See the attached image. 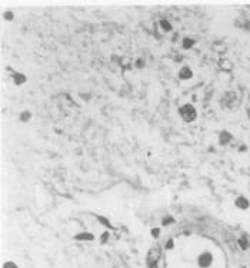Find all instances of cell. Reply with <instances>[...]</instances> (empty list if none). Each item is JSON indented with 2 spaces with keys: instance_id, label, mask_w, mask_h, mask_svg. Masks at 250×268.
<instances>
[{
  "instance_id": "2",
  "label": "cell",
  "mask_w": 250,
  "mask_h": 268,
  "mask_svg": "<svg viewBox=\"0 0 250 268\" xmlns=\"http://www.w3.org/2000/svg\"><path fill=\"white\" fill-rule=\"evenodd\" d=\"M160 258V248L159 247H154L150 251L147 252V265H152V264H156Z\"/></svg>"
},
{
  "instance_id": "9",
  "label": "cell",
  "mask_w": 250,
  "mask_h": 268,
  "mask_svg": "<svg viewBox=\"0 0 250 268\" xmlns=\"http://www.w3.org/2000/svg\"><path fill=\"white\" fill-rule=\"evenodd\" d=\"M226 139H227V141H229V139H230V136H229V135H227V133H226V132H223V133H222V136H220V142H222V143H226Z\"/></svg>"
},
{
  "instance_id": "19",
  "label": "cell",
  "mask_w": 250,
  "mask_h": 268,
  "mask_svg": "<svg viewBox=\"0 0 250 268\" xmlns=\"http://www.w3.org/2000/svg\"><path fill=\"white\" fill-rule=\"evenodd\" d=\"M6 19H11V13H6Z\"/></svg>"
},
{
  "instance_id": "4",
  "label": "cell",
  "mask_w": 250,
  "mask_h": 268,
  "mask_svg": "<svg viewBox=\"0 0 250 268\" xmlns=\"http://www.w3.org/2000/svg\"><path fill=\"white\" fill-rule=\"evenodd\" d=\"M236 205H237L239 208H242V209H246L247 207H249V202H247V199H246V198L240 197V198H237V201H236Z\"/></svg>"
},
{
  "instance_id": "10",
  "label": "cell",
  "mask_w": 250,
  "mask_h": 268,
  "mask_svg": "<svg viewBox=\"0 0 250 268\" xmlns=\"http://www.w3.org/2000/svg\"><path fill=\"white\" fill-rule=\"evenodd\" d=\"M191 44H193V40H190L189 38L185 39V42H183V46H185V47H190Z\"/></svg>"
},
{
  "instance_id": "20",
  "label": "cell",
  "mask_w": 250,
  "mask_h": 268,
  "mask_svg": "<svg viewBox=\"0 0 250 268\" xmlns=\"http://www.w3.org/2000/svg\"><path fill=\"white\" fill-rule=\"evenodd\" d=\"M243 268H246V267H243Z\"/></svg>"
},
{
  "instance_id": "17",
  "label": "cell",
  "mask_w": 250,
  "mask_h": 268,
  "mask_svg": "<svg viewBox=\"0 0 250 268\" xmlns=\"http://www.w3.org/2000/svg\"><path fill=\"white\" fill-rule=\"evenodd\" d=\"M166 248H173V241L169 240V241H167V244H166Z\"/></svg>"
},
{
  "instance_id": "15",
  "label": "cell",
  "mask_w": 250,
  "mask_h": 268,
  "mask_svg": "<svg viewBox=\"0 0 250 268\" xmlns=\"http://www.w3.org/2000/svg\"><path fill=\"white\" fill-rule=\"evenodd\" d=\"M29 116H30V113H29V112H24V113H23V115L20 116V118H22L23 120H27V119H29Z\"/></svg>"
},
{
  "instance_id": "16",
  "label": "cell",
  "mask_w": 250,
  "mask_h": 268,
  "mask_svg": "<svg viewBox=\"0 0 250 268\" xmlns=\"http://www.w3.org/2000/svg\"><path fill=\"white\" fill-rule=\"evenodd\" d=\"M99 221H100V222H103V224L106 225V227H110V224H109V222H107V221H106V219H104V218H102V217H99Z\"/></svg>"
},
{
  "instance_id": "5",
  "label": "cell",
  "mask_w": 250,
  "mask_h": 268,
  "mask_svg": "<svg viewBox=\"0 0 250 268\" xmlns=\"http://www.w3.org/2000/svg\"><path fill=\"white\" fill-rule=\"evenodd\" d=\"M180 77H183V79H189L191 77V70L189 67H183L182 70H180Z\"/></svg>"
},
{
  "instance_id": "7",
  "label": "cell",
  "mask_w": 250,
  "mask_h": 268,
  "mask_svg": "<svg viewBox=\"0 0 250 268\" xmlns=\"http://www.w3.org/2000/svg\"><path fill=\"white\" fill-rule=\"evenodd\" d=\"M14 82H16L17 85H22V83L24 82V76H22V75H14Z\"/></svg>"
},
{
  "instance_id": "11",
  "label": "cell",
  "mask_w": 250,
  "mask_h": 268,
  "mask_svg": "<svg viewBox=\"0 0 250 268\" xmlns=\"http://www.w3.org/2000/svg\"><path fill=\"white\" fill-rule=\"evenodd\" d=\"M162 26H163V29H164V30H169V29L172 28V26H170V23H169V22H166V20H162Z\"/></svg>"
},
{
  "instance_id": "13",
  "label": "cell",
  "mask_w": 250,
  "mask_h": 268,
  "mask_svg": "<svg viewBox=\"0 0 250 268\" xmlns=\"http://www.w3.org/2000/svg\"><path fill=\"white\" fill-rule=\"evenodd\" d=\"M163 224H164V225L173 224V218H164V219H163Z\"/></svg>"
},
{
  "instance_id": "12",
  "label": "cell",
  "mask_w": 250,
  "mask_h": 268,
  "mask_svg": "<svg viewBox=\"0 0 250 268\" xmlns=\"http://www.w3.org/2000/svg\"><path fill=\"white\" fill-rule=\"evenodd\" d=\"M3 267H5V268H17V265L14 263H5Z\"/></svg>"
},
{
  "instance_id": "18",
  "label": "cell",
  "mask_w": 250,
  "mask_h": 268,
  "mask_svg": "<svg viewBox=\"0 0 250 268\" xmlns=\"http://www.w3.org/2000/svg\"><path fill=\"white\" fill-rule=\"evenodd\" d=\"M106 240H107V232H104L103 238H102V242H106Z\"/></svg>"
},
{
  "instance_id": "6",
  "label": "cell",
  "mask_w": 250,
  "mask_h": 268,
  "mask_svg": "<svg viewBox=\"0 0 250 268\" xmlns=\"http://www.w3.org/2000/svg\"><path fill=\"white\" fill-rule=\"evenodd\" d=\"M76 240H87V241H92L93 240V235L89 234V232H83V234H79V235L74 237Z\"/></svg>"
},
{
  "instance_id": "1",
  "label": "cell",
  "mask_w": 250,
  "mask_h": 268,
  "mask_svg": "<svg viewBox=\"0 0 250 268\" xmlns=\"http://www.w3.org/2000/svg\"><path fill=\"white\" fill-rule=\"evenodd\" d=\"M180 115H182V118L186 120V122H191V120H195L196 119V109L191 106V105H186V106H183L182 109H180Z\"/></svg>"
},
{
  "instance_id": "8",
  "label": "cell",
  "mask_w": 250,
  "mask_h": 268,
  "mask_svg": "<svg viewBox=\"0 0 250 268\" xmlns=\"http://www.w3.org/2000/svg\"><path fill=\"white\" fill-rule=\"evenodd\" d=\"M239 245L242 247V250H247L249 248V242L246 240H239Z\"/></svg>"
},
{
  "instance_id": "3",
  "label": "cell",
  "mask_w": 250,
  "mask_h": 268,
  "mask_svg": "<svg viewBox=\"0 0 250 268\" xmlns=\"http://www.w3.org/2000/svg\"><path fill=\"white\" fill-rule=\"evenodd\" d=\"M212 261H213V258H212V255L210 254H201L200 257H199V264H200V267H209L210 264H212Z\"/></svg>"
},
{
  "instance_id": "14",
  "label": "cell",
  "mask_w": 250,
  "mask_h": 268,
  "mask_svg": "<svg viewBox=\"0 0 250 268\" xmlns=\"http://www.w3.org/2000/svg\"><path fill=\"white\" fill-rule=\"evenodd\" d=\"M159 234H160V231H159L157 228H154V230H152V235L154 237V238H157V237H159Z\"/></svg>"
}]
</instances>
